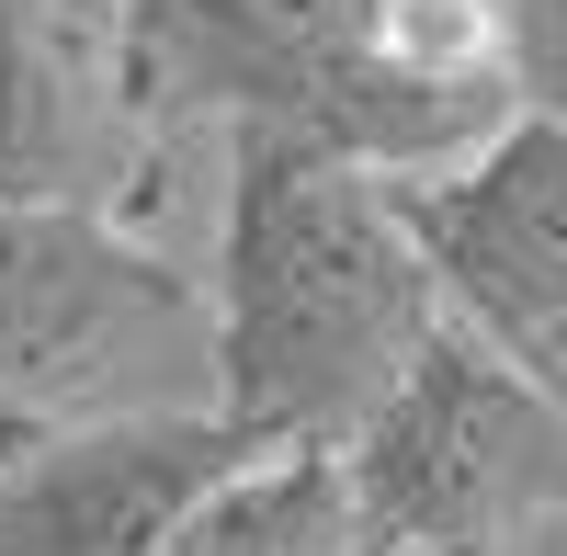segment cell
<instances>
[{
  "instance_id": "6da1fadb",
  "label": "cell",
  "mask_w": 567,
  "mask_h": 556,
  "mask_svg": "<svg viewBox=\"0 0 567 556\" xmlns=\"http://www.w3.org/2000/svg\"><path fill=\"white\" fill-rule=\"evenodd\" d=\"M443 318L454 296L409 227L398 171L272 114L227 125V216L205 296V409L227 432H250L261 454L341 443Z\"/></svg>"
},
{
  "instance_id": "7a4b0ae2",
  "label": "cell",
  "mask_w": 567,
  "mask_h": 556,
  "mask_svg": "<svg viewBox=\"0 0 567 556\" xmlns=\"http://www.w3.org/2000/svg\"><path fill=\"white\" fill-rule=\"evenodd\" d=\"M329 454L363 556H511L567 512V398L477 318H443Z\"/></svg>"
},
{
  "instance_id": "3957f363",
  "label": "cell",
  "mask_w": 567,
  "mask_h": 556,
  "mask_svg": "<svg viewBox=\"0 0 567 556\" xmlns=\"http://www.w3.org/2000/svg\"><path fill=\"white\" fill-rule=\"evenodd\" d=\"M250 454L216 409H0V556H159Z\"/></svg>"
},
{
  "instance_id": "277c9868",
  "label": "cell",
  "mask_w": 567,
  "mask_h": 556,
  "mask_svg": "<svg viewBox=\"0 0 567 556\" xmlns=\"http://www.w3.org/2000/svg\"><path fill=\"white\" fill-rule=\"evenodd\" d=\"M171 136L125 0H0V205L114 216Z\"/></svg>"
},
{
  "instance_id": "5b68a950",
  "label": "cell",
  "mask_w": 567,
  "mask_h": 556,
  "mask_svg": "<svg viewBox=\"0 0 567 556\" xmlns=\"http://www.w3.org/2000/svg\"><path fill=\"white\" fill-rule=\"evenodd\" d=\"M148 330H205L194 272L136 250L114 216L0 205V409H80Z\"/></svg>"
},
{
  "instance_id": "8992f818",
  "label": "cell",
  "mask_w": 567,
  "mask_h": 556,
  "mask_svg": "<svg viewBox=\"0 0 567 556\" xmlns=\"http://www.w3.org/2000/svg\"><path fill=\"white\" fill-rule=\"evenodd\" d=\"M398 194L454 318L499 330L511 352L567 341V103L499 114L465 159L409 171Z\"/></svg>"
},
{
  "instance_id": "52a82bcc",
  "label": "cell",
  "mask_w": 567,
  "mask_h": 556,
  "mask_svg": "<svg viewBox=\"0 0 567 556\" xmlns=\"http://www.w3.org/2000/svg\"><path fill=\"white\" fill-rule=\"evenodd\" d=\"M159 556H363L352 500H341V454L296 443V454H250L216 500L182 512Z\"/></svg>"
},
{
  "instance_id": "ba28073f",
  "label": "cell",
  "mask_w": 567,
  "mask_h": 556,
  "mask_svg": "<svg viewBox=\"0 0 567 556\" xmlns=\"http://www.w3.org/2000/svg\"><path fill=\"white\" fill-rule=\"evenodd\" d=\"M534 363H545V375H556V398H567V341H545V352H534Z\"/></svg>"
}]
</instances>
